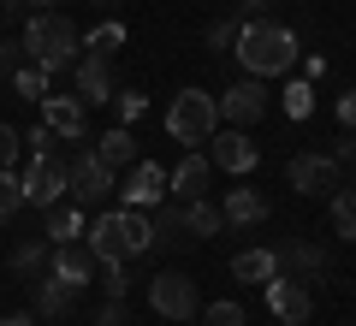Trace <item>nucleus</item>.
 Wrapping results in <instances>:
<instances>
[{
  "label": "nucleus",
  "instance_id": "nucleus-8",
  "mask_svg": "<svg viewBox=\"0 0 356 326\" xmlns=\"http://www.w3.org/2000/svg\"><path fill=\"white\" fill-rule=\"evenodd\" d=\"M72 77H77V95H83V107H102V101H113V95H119L113 54H77Z\"/></svg>",
  "mask_w": 356,
  "mask_h": 326
},
{
  "label": "nucleus",
  "instance_id": "nucleus-30",
  "mask_svg": "<svg viewBox=\"0 0 356 326\" xmlns=\"http://www.w3.org/2000/svg\"><path fill=\"white\" fill-rule=\"evenodd\" d=\"M238 36H243V18H220V24H208V48H214V54H232Z\"/></svg>",
  "mask_w": 356,
  "mask_h": 326
},
{
  "label": "nucleus",
  "instance_id": "nucleus-46",
  "mask_svg": "<svg viewBox=\"0 0 356 326\" xmlns=\"http://www.w3.org/2000/svg\"><path fill=\"white\" fill-rule=\"evenodd\" d=\"M350 190H356V184H350Z\"/></svg>",
  "mask_w": 356,
  "mask_h": 326
},
{
  "label": "nucleus",
  "instance_id": "nucleus-38",
  "mask_svg": "<svg viewBox=\"0 0 356 326\" xmlns=\"http://www.w3.org/2000/svg\"><path fill=\"white\" fill-rule=\"evenodd\" d=\"M102 291L107 297H125V267H102Z\"/></svg>",
  "mask_w": 356,
  "mask_h": 326
},
{
  "label": "nucleus",
  "instance_id": "nucleus-42",
  "mask_svg": "<svg viewBox=\"0 0 356 326\" xmlns=\"http://www.w3.org/2000/svg\"><path fill=\"white\" fill-rule=\"evenodd\" d=\"M24 13V0H0V18H18Z\"/></svg>",
  "mask_w": 356,
  "mask_h": 326
},
{
  "label": "nucleus",
  "instance_id": "nucleus-35",
  "mask_svg": "<svg viewBox=\"0 0 356 326\" xmlns=\"http://www.w3.org/2000/svg\"><path fill=\"white\" fill-rule=\"evenodd\" d=\"M24 149H30V154L42 161V154H60V137H54L48 125H36V131H24Z\"/></svg>",
  "mask_w": 356,
  "mask_h": 326
},
{
  "label": "nucleus",
  "instance_id": "nucleus-43",
  "mask_svg": "<svg viewBox=\"0 0 356 326\" xmlns=\"http://www.w3.org/2000/svg\"><path fill=\"white\" fill-rule=\"evenodd\" d=\"M0 326H36V314H6Z\"/></svg>",
  "mask_w": 356,
  "mask_h": 326
},
{
  "label": "nucleus",
  "instance_id": "nucleus-37",
  "mask_svg": "<svg viewBox=\"0 0 356 326\" xmlns=\"http://www.w3.org/2000/svg\"><path fill=\"white\" fill-rule=\"evenodd\" d=\"M131 314H125V297H107L102 302V314H95V326H125Z\"/></svg>",
  "mask_w": 356,
  "mask_h": 326
},
{
  "label": "nucleus",
  "instance_id": "nucleus-11",
  "mask_svg": "<svg viewBox=\"0 0 356 326\" xmlns=\"http://www.w3.org/2000/svg\"><path fill=\"white\" fill-rule=\"evenodd\" d=\"M42 125H48L60 142H95V137H89L83 95H48V101H42Z\"/></svg>",
  "mask_w": 356,
  "mask_h": 326
},
{
  "label": "nucleus",
  "instance_id": "nucleus-9",
  "mask_svg": "<svg viewBox=\"0 0 356 326\" xmlns=\"http://www.w3.org/2000/svg\"><path fill=\"white\" fill-rule=\"evenodd\" d=\"M261 291H267V314H273V320H285V326H303L309 314H315V297H309V285H303V279L273 273Z\"/></svg>",
  "mask_w": 356,
  "mask_h": 326
},
{
  "label": "nucleus",
  "instance_id": "nucleus-16",
  "mask_svg": "<svg viewBox=\"0 0 356 326\" xmlns=\"http://www.w3.org/2000/svg\"><path fill=\"white\" fill-rule=\"evenodd\" d=\"M48 273L72 279V285H95V273H102V261H95V250H89V238H72V243H54V255H48Z\"/></svg>",
  "mask_w": 356,
  "mask_h": 326
},
{
  "label": "nucleus",
  "instance_id": "nucleus-23",
  "mask_svg": "<svg viewBox=\"0 0 356 326\" xmlns=\"http://www.w3.org/2000/svg\"><path fill=\"white\" fill-rule=\"evenodd\" d=\"M13 89H18L24 101H48V89H54V72L30 60V65H18V72H13Z\"/></svg>",
  "mask_w": 356,
  "mask_h": 326
},
{
  "label": "nucleus",
  "instance_id": "nucleus-41",
  "mask_svg": "<svg viewBox=\"0 0 356 326\" xmlns=\"http://www.w3.org/2000/svg\"><path fill=\"white\" fill-rule=\"evenodd\" d=\"M339 161H350V166H356V131H350V137L339 142Z\"/></svg>",
  "mask_w": 356,
  "mask_h": 326
},
{
  "label": "nucleus",
  "instance_id": "nucleus-45",
  "mask_svg": "<svg viewBox=\"0 0 356 326\" xmlns=\"http://www.w3.org/2000/svg\"><path fill=\"white\" fill-rule=\"evenodd\" d=\"M95 6H107V0H95Z\"/></svg>",
  "mask_w": 356,
  "mask_h": 326
},
{
  "label": "nucleus",
  "instance_id": "nucleus-4",
  "mask_svg": "<svg viewBox=\"0 0 356 326\" xmlns=\"http://www.w3.org/2000/svg\"><path fill=\"white\" fill-rule=\"evenodd\" d=\"M214 131H220V95H208V89H178V95L166 101V137L172 142L202 149Z\"/></svg>",
  "mask_w": 356,
  "mask_h": 326
},
{
  "label": "nucleus",
  "instance_id": "nucleus-22",
  "mask_svg": "<svg viewBox=\"0 0 356 326\" xmlns=\"http://www.w3.org/2000/svg\"><path fill=\"white\" fill-rule=\"evenodd\" d=\"M95 154H102L107 166H137L131 161V154H137V137H131V125H113V131H102V137H95Z\"/></svg>",
  "mask_w": 356,
  "mask_h": 326
},
{
  "label": "nucleus",
  "instance_id": "nucleus-14",
  "mask_svg": "<svg viewBox=\"0 0 356 326\" xmlns=\"http://www.w3.org/2000/svg\"><path fill=\"white\" fill-rule=\"evenodd\" d=\"M273 261H280L285 279H303V285H309V279H321L332 267V255L321 250V243H309V238H285L280 250H273Z\"/></svg>",
  "mask_w": 356,
  "mask_h": 326
},
{
  "label": "nucleus",
  "instance_id": "nucleus-24",
  "mask_svg": "<svg viewBox=\"0 0 356 326\" xmlns=\"http://www.w3.org/2000/svg\"><path fill=\"white\" fill-rule=\"evenodd\" d=\"M48 255H54V243L48 238H24V243H13V273H42L48 267Z\"/></svg>",
  "mask_w": 356,
  "mask_h": 326
},
{
  "label": "nucleus",
  "instance_id": "nucleus-2",
  "mask_svg": "<svg viewBox=\"0 0 356 326\" xmlns=\"http://www.w3.org/2000/svg\"><path fill=\"white\" fill-rule=\"evenodd\" d=\"M232 54L243 60L250 77H285L297 65V36L285 24H273V18H243V36Z\"/></svg>",
  "mask_w": 356,
  "mask_h": 326
},
{
  "label": "nucleus",
  "instance_id": "nucleus-19",
  "mask_svg": "<svg viewBox=\"0 0 356 326\" xmlns=\"http://www.w3.org/2000/svg\"><path fill=\"white\" fill-rule=\"evenodd\" d=\"M178 208H184V238H191V243H202V238H214V231L220 226H226V213H220L214 208V202H178Z\"/></svg>",
  "mask_w": 356,
  "mask_h": 326
},
{
  "label": "nucleus",
  "instance_id": "nucleus-31",
  "mask_svg": "<svg viewBox=\"0 0 356 326\" xmlns=\"http://www.w3.org/2000/svg\"><path fill=\"white\" fill-rule=\"evenodd\" d=\"M285 113H291V119H309V113H315V89H309V83H285Z\"/></svg>",
  "mask_w": 356,
  "mask_h": 326
},
{
  "label": "nucleus",
  "instance_id": "nucleus-32",
  "mask_svg": "<svg viewBox=\"0 0 356 326\" xmlns=\"http://www.w3.org/2000/svg\"><path fill=\"white\" fill-rule=\"evenodd\" d=\"M18 154H24V131H18V125H0V172H13Z\"/></svg>",
  "mask_w": 356,
  "mask_h": 326
},
{
  "label": "nucleus",
  "instance_id": "nucleus-25",
  "mask_svg": "<svg viewBox=\"0 0 356 326\" xmlns=\"http://www.w3.org/2000/svg\"><path fill=\"white\" fill-rule=\"evenodd\" d=\"M83 208H48V243H72V238H83Z\"/></svg>",
  "mask_w": 356,
  "mask_h": 326
},
{
  "label": "nucleus",
  "instance_id": "nucleus-28",
  "mask_svg": "<svg viewBox=\"0 0 356 326\" xmlns=\"http://www.w3.org/2000/svg\"><path fill=\"white\" fill-rule=\"evenodd\" d=\"M332 231L356 238V190H332Z\"/></svg>",
  "mask_w": 356,
  "mask_h": 326
},
{
  "label": "nucleus",
  "instance_id": "nucleus-39",
  "mask_svg": "<svg viewBox=\"0 0 356 326\" xmlns=\"http://www.w3.org/2000/svg\"><path fill=\"white\" fill-rule=\"evenodd\" d=\"M339 125L356 131V89H344V95H339Z\"/></svg>",
  "mask_w": 356,
  "mask_h": 326
},
{
  "label": "nucleus",
  "instance_id": "nucleus-5",
  "mask_svg": "<svg viewBox=\"0 0 356 326\" xmlns=\"http://www.w3.org/2000/svg\"><path fill=\"white\" fill-rule=\"evenodd\" d=\"M24 202H36V208H60V196H72V172H65V161L60 154H30L24 161Z\"/></svg>",
  "mask_w": 356,
  "mask_h": 326
},
{
  "label": "nucleus",
  "instance_id": "nucleus-1",
  "mask_svg": "<svg viewBox=\"0 0 356 326\" xmlns=\"http://www.w3.org/2000/svg\"><path fill=\"white\" fill-rule=\"evenodd\" d=\"M83 238H89V250H95V261H102V267H125V261H137V255L154 250V226H149V213H143V208L95 213Z\"/></svg>",
  "mask_w": 356,
  "mask_h": 326
},
{
  "label": "nucleus",
  "instance_id": "nucleus-27",
  "mask_svg": "<svg viewBox=\"0 0 356 326\" xmlns=\"http://www.w3.org/2000/svg\"><path fill=\"white\" fill-rule=\"evenodd\" d=\"M24 208H30V202H24V178H18V172H0V226H13Z\"/></svg>",
  "mask_w": 356,
  "mask_h": 326
},
{
  "label": "nucleus",
  "instance_id": "nucleus-12",
  "mask_svg": "<svg viewBox=\"0 0 356 326\" xmlns=\"http://www.w3.org/2000/svg\"><path fill=\"white\" fill-rule=\"evenodd\" d=\"M285 178H291L297 196H332V184H339V154H291Z\"/></svg>",
  "mask_w": 356,
  "mask_h": 326
},
{
  "label": "nucleus",
  "instance_id": "nucleus-7",
  "mask_svg": "<svg viewBox=\"0 0 356 326\" xmlns=\"http://www.w3.org/2000/svg\"><path fill=\"white\" fill-rule=\"evenodd\" d=\"M149 302H154V314H166V320H196L202 314V297H196V279L191 273H161L149 285Z\"/></svg>",
  "mask_w": 356,
  "mask_h": 326
},
{
  "label": "nucleus",
  "instance_id": "nucleus-21",
  "mask_svg": "<svg viewBox=\"0 0 356 326\" xmlns=\"http://www.w3.org/2000/svg\"><path fill=\"white\" fill-rule=\"evenodd\" d=\"M273 273H280L273 250H238V261H232V279H238V285H267Z\"/></svg>",
  "mask_w": 356,
  "mask_h": 326
},
{
  "label": "nucleus",
  "instance_id": "nucleus-33",
  "mask_svg": "<svg viewBox=\"0 0 356 326\" xmlns=\"http://www.w3.org/2000/svg\"><path fill=\"white\" fill-rule=\"evenodd\" d=\"M202 326H243V302H208L202 309Z\"/></svg>",
  "mask_w": 356,
  "mask_h": 326
},
{
  "label": "nucleus",
  "instance_id": "nucleus-13",
  "mask_svg": "<svg viewBox=\"0 0 356 326\" xmlns=\"http://www.w3.org/2000/svg\"><path fill=\"white\" fill-rule=\"evenodd\" d=\"M267 113V77H243V83H232L226 95H220V119L226 125H255V119Z\"/></svg>",
  "mask_w": 356,
  "mask_h": 326
},
{
  "label": "nucleus",
  "instance_id": "nucleus-40",
  "mask_svg": "<svg viewBox=\"0 0 356 326\" xmlns=\"http://www.w3.org/2000/svg\"><path fill=\"white\" fill-rule=\"evenodd\" d=\"M267 6H273V0H238V18H261Z\"/></svg>",
  "mask_w": 356,
  "mask_h": 326
},
{
  "label": "nucleus",
  "instance_id": "nucleus-18",
  "mask_svg": "<svg viewBox=\"0 0 356 326\" xmlns=\"http://www.w3.org/2000/svg\"><path fill=\"white\" fill-rule=\"evenodd\" d=\"M77 297H83V285H72V279H60V273L36 279V314L42 320H65V314L77 309Z\"/></svg>",
  "mask_w": 356,
  "mask_h": 326
},
{
  "label": "nucleus",
  "instance_id": "nucleus-36",
  "mask_svg": "<svg viewBox=\"0 0 356 326\" xmlns=\"http://www.w3.org/2000/svg\"><path fill=\"white\" fill-rule=\"evenodd\" d=\"M24 65V42H13V36H0V77L13 83V72Z\"/></svg>",
  "mask_w": 356,
  "mask_h": 326
},
{
  "label": "nucleus",
  "instance_id": "nucleus-3",
  "mask_svg": "<svg viewBox=\"0 0 356 326\" xmlns=\"http://www.w3.org/2000/svg\"><path fill=\"white\" fill-rule=\"evenodd\" d=\"M24 54L36 65H48V72H65V65H77V24L65 13H30L24 18Z\"/></svg>",
  "mask_w": 356,
  "mask_h": 326
},
{
  "label": "nucleus",
  "instance_id": "nucleus-15",
  "mask_svg": "<svg viewBox=\"0 0 356 326\" xmlns=\"http://www.w3.org/2000/svg\"><path fill=\"white\" fill-rule=\"evenodd\" d=\"M208 161H214V172H255L261 149L232 125V131H214V137H208Z\"/></svg>",
  "mask_w": 356,
  "mask_h": 326
},
{
  "label": "nucleus",
  "instance_id": "nucleus-26",
  "mask_svg": "<svg viewBox=\"0 0 356 326\" xmlns=\"http://www.w3.org/2000/svg\"><path fill=\"white\" fill-rule=\"evenodd\" d=\"M149 226H154V243H191V238H184V208H178V202H172V208H154Z\"/></svg>",
  "mask_w": 356,
  "mask_h": 326
},
{
  "label": "nucleus",
  "instance_id": "nucleus-20",
  "mask_svg": "<svg viewBox=\"0 0 356 326\" xmlns=\"http://www.w3.org/2000/svg\"><path fill=\"white\" fill-rule=\"evenodd\" d=\"M220 213H226V226L250 231V226H261V220H267V202L255 196V190H226V208H220Z\"/></svg>",
  "mask_w": 356,
  "mask_h": 326
},
{
  "label": "nucleus",
  "instance_id": "nucleus-17",
  "mask_svg": "<svg viewBox=\"0 0 356 326\" xmlns=\"http://www.w3.org/2000/svg\"><path fill=\"white\" fill-rule=\"evenodd\" d=\"M119 196H125V208H161V196H166V166H154V161H137L131 166V178L119 184Z\"/></svg>",
  "mask_w": 356,
  "mask_h": 326
},
{
  "label": "nucleus",
  "instance_id": "nucleus-44",
  "mask_svg": "<svg viewBox=\"0 0 356 326\" xmlns=\"http://www.w3.org/2000/svg\"><path fill=\"white\" fill-rule=\"evenodd\" d=\"M24 6L30 13H54V0H24Z\"/></svg>",
  "mask_w": 356,
  "mask_h": 326
},
{
  "label": "nucleus",
  "instance_id": "nucleus-6",
  "mask_svg": "<svg viewBox=\"0 0 356 326\" xmlns=\"http://www.w3.org/2000/svg\"><path fill=\"white\" fill-rule=\"evenodd\" d=\"M65 172H72V202H77V208H102V202L119 190V184H113V166H107L95 149H83Z\"/></svg>",
  "mask_w": 356,
  "mask_h": 326
},
{
  "label": "nucleus",
  "instance_id": "nucleus-34",
  "mask_svg": "<svg viewBox=\"0 0 356 326\" xmlns=\"http://www.w3.org/2000/svg\"><path fill=\"white\" fill-rule=\"evenodd\" d=\"M113 107H119V125H131V119H143V113H149V101H143L137 89H119V95H113Z\"/></svg>",
  "mask_w": 356,
  "mask_h": 326
},
{
  "label": "nucleus",
  "instance_id": "nucleus-29",
  "mask_svg": "<svg viewBox=\"0 0 356 326\" xmlns=\"http://www.w3.org/2000/svg\"><path fill=\"white\" fill-rule=\"evenodd\" d=\"M119 48H125V24H102L83 36V54H119Z\"/></svg>",
  "mask_w": 356,
  "mask_h": 326
},
{
  "label": "nucleus",
  "instance_id": "nucleus-10",
  "mask_svg": "<svg viewBox=\"0 0 356 326\" xmlns=\"http://www.w3.org/2000/svg\"><path fill=\"white\" fill-rule=\"evenodd\" d=\"M208 178H214L208 149H184V154H178V166L166 172V196H172V202H202L208 196Z\"/></svg>",
  "mask_w": 356,
  "mask_h": 326
}]
</instances>
